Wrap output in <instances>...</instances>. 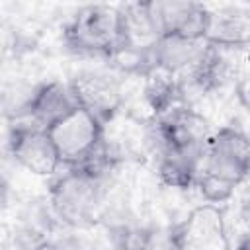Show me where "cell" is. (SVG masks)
I'll return each mask as SVG.
<instances>
[{"label": "cell", "mask_w": 250, "mask_h": 250, "mask_svg": "<svg viewBox=\"0 0 250 250\" xmlns=\"http://www.w3.org/2000/svg\"><path fill=\"white\" fill-rule=\"evenodd\" d=\"M209 135L207 119L186 104L156 117L150 141L154 143L158 172L166 186L189 188L195 184Z\"/></svg>", "instance_id": "obj_1"}, {"label": "cell", "mask_w": 250, "mask_h": 250, "mask_svg": "<svg viewBox=\"0 0 250 250\" xmlns=\"http://www.w3.org/2000/svg\"><path fill=\"white\" fill-rule=\"evenodd\" d=\"M248 168V137L236 127H223L211 131L193 186L207 203H223L230 199L234 189L244 182Z\"/></svg>", "instance_id": "obj_2"}, {"label": "cell", "mask_w": 250, "mask_h": 250, "mask_svg": "<svg viewBox=\"0 0 250 250\" xmlns=\"http://www.w3.org/2000/svg\"><path fill=\"white\" fill-rule=\"evenodd\" d=\"M109 170L92 166H70L51 186L53 215L72 229H88L105 211Z\"/></svg>", "instance_id": "obj_3"}, {"label": "cell", "mask_w": 250, "mask_h": 250, "mask_svg": "<svg viewBox=\"0 0 250 250\" xmlns=\"http://www.w3.org/2000/svg\"><path fill=\"white\" fill-rule=\"evenodd\" d=\"M64 41L78 53L109 59L121 47L119 10L107 4L80 8L64 29Z\"/></svg>", "instance_id": "obj_4"}, {"label": "cell", "mask_w": 250, "mask_h": 250, "mask_svg": "<svg viewBox=\"0 0 250 250\" xmlns=\"http://www.w3.org/2000/svg\"><path fill=\"white\" fill-rule=\"evenodd\" d=\"M45 131L55 145L61 164L66 168L84 166L102 152L104 125L98 117L78 105Z\"/></svg>", "instance_id": "obj_5"}, {"label": "cell", "mask_w": 250, "mask_h": 250, "mask_svg": "<svg viewBox=\"0 0 250 250\" xmlns=\"http://www.w3.org/2000/svg\"><path fill=\"white\" fill-rule=\"evenodd\" d=\"M174 250H230L223 211L213 203L193 207L170 230Z\"/></svg>", "instance_id": "obj_6"}, {"label": "cell", "mask_w": 250, "mask_h": 250, "mask_svg": "<svg viewBox=\"0 0 250 250\" xmlns=\"http://www.w3.org/2000/svg\"><path fill=\"white\" fill-rule=\"evenodd\" d=\"M68 90L76 105L98 117L102 125L109 123L117 115L123 104V92L119 80L104 70L78 72L76 76L70 78Z\"/></svg>", "instance_id": "obj_7"}, {"label": "cell", "mask_w": 250, "mask_h": 250, "mask_svg": "<svg viewBox=\"0 0 250 250\" xmlns=\"http://www.w3.org/2000/svg\"><path fill=\"white\" fill-rule=\"evenodd\" d=\"M146 14L158 37L178 35L188 39H203L207 8L197 2H172L152 0L145 2Z\"/></svg>", "instance_id": "obj_8"}, {"label": "cell", "mask_w": 250, "mask_h": 250, "mask_svg": "<svg viewBox=\"0 0 250 250\" xmlns=\"http://www.w3.org/2000/svg\"><path fill=\"white\" fill-rule=\"evenodd\" d=\"M10 148L14 158L35 176H53L61 166L59 154L47 131L35 125L16 127Z\"/></svg>", "instance_id": "obj_9"}, {"label": "cell", "mask_w": 250, "mask_h": 250, "mask_svg": "<svg viewBox=\"0 0 250 250\" xmlns=\"http://www.w3.org/2000/svg\"><path fill=\"white\" fill-rule=\"evenodd\" d=\"M203 41L221 49L244 51L250 41V16L238 8H217L205 16Z\"/></svg>", "instance_id": "obj_10"}, {"label": "cell", "mask_w": 250, "mask_h": 250, "mask_svg": "<svg viewBox=\"0 0 250 250\" xmlns=\"http://www.w3.org/2000/svg\"><path fill=\"white\" fill-rule=\"evenodd\" d=\"M74 107H76V102L68 90V84L53 80V82L39 86L29 96L25 113L31 117L35 127L49 129L53 123L62 119Z\"/></svg>", "instance_id": "obj_11"}, {"label": "cell", "mask_w": 250, "mask_h": 250, "mask_svg": "<svg viewBox=\"0 0 250 250\" xmlns=\"http://www.w3.org/2000/svg\"><path fill=\"white\" fill-rule=\"evenodd\" d=\"M205 49H207V43L203 39L166 35L154 43L152 62L174 72L176 76H182L201 59Z\"/></svg>", "instance_id": "obj_12"}, {"label": "cell", "mask_w": 250, "mask_h": 250, "mask_svg": "<svg viewBox=\"0 0 250 250\" xmlns=\"http://www.w3.org/2000/svg\"><path fill=\"white\" fill-rule=\"evenodd\" d=\"M145 102L146 105L150 107V111L154 113V117L178 107V105H184V100H182V90H180V78L158 66V64H152L145 74Z\"/></svg>", "instance_id": "obj_13"}, {"label": "cell", "mask_w": 250, "mask_h": 250, "mask_svg": "<svg viewBox=\"0 0 250 250\" xmlns=\"http://www.w3.org/2000/svg\"><path fill=\"white\" fill-rule=\"evenodd\" d=\"M121 23V47L131 49H152L160 39L148 14L145 2H131L117 6Z\"/></svg>", "instance_id": "obj_14"}, {"label": "cell", "mask_w": 250, "mask_h": 250, "mask_svg": "<svg viewBox=\"0 0 250 250\" xmlns=\"http://www.w3.org/2000/svg\"><path fill=\"white\" fill-rule=\"evenodd\" d=\"M39 250H92V246L76 234H66L53 242H45Z\"/></svg>", "instance_id": "obj_15"}, {"label": "cell", "mask_w": 250, "mask_h": 250, "mask_svg": "<svg viewBox=\"0 0 250 250\" xmlns=\"http://www.w3.org/2000/svg\"><path fill=\"white\" fill-rule=\"evenodd\" d=\"M8 201H10V186H8V182L0 176V215L6 211Z\"/></svg>", "instance_id": "obj_16"}, {"label": "cell", "mask_w": 250, "mask_h": 250, "mask_svg": "<svg viewBox=\"0 0 250 250\" xmlns=\"http://www.w3.org/2000/svg\"><path fill=\"white\" fill-rule=\"evenodd\" d=\"M230 250H232V248H230ZM234 250H248V242H246V240H242L238 246H234Z\"/></svg>", "instance_id": "obj_17"}]
</instances>
